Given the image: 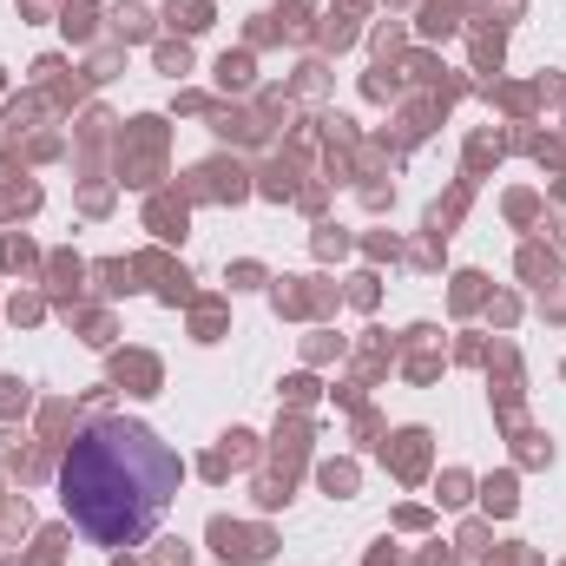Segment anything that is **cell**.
Here are the masks:
<instances>
[{"label": "cell", "instance_id": "1", "mask_svg": "<svg viewBox=\"0 0 566 566\" xmlns=\"http://www.w3.org/2000/svg\"><path fill=\"white\" fill-rule=\"evenodd\" d=\"M178 481H185L178 454L145 422H126V416L86 422L60 461V501H66L73 527L99 547H139L158 527V514L171 507Z\"/></svg>", "mask_w": 566, "mask_h": 566}]
</instances>
